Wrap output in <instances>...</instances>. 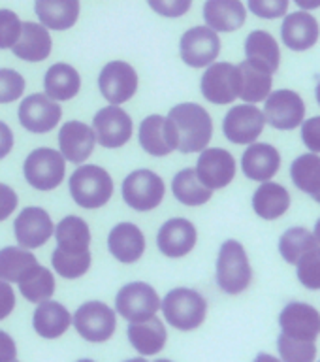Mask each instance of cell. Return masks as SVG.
I'll list each match as a JSON object with an SVG mask.
<instances>
[{
    "instance_id": "obj_1",
    "label": "cell",
    "mask_w": 320,
    "mask_h": 362,
    "mask_svg": "<svg viewBox=\"0 0 320 362\" xmlns=\"http://www.w3.org/2000/svg\"><path fill=\"white\" fill-rule=\"evenodd\" d=\"M168 119L177 130V149L181 153L203 151L213 136V121L206 107L194 102H183L170 110Z\"/></svg>"
},
{
    "instance_id": "obj_2",
    "label": "cell",
    "mask_w": 320,
    "mask_h": 362,
    "mask_svg": "<svg viewBox=\"0 0 320 362\" xmlns=\"http://www.w3.org/2000/svg\"><path fill=\"white\" fill-rule=\"evenodd\" d=\"M215 279L223 293L236 296L245 293L253 283V266L249 262L247 251L242 242H223L215 264Z\"/></svg>"
},
{
    "instance_id": "obj_3",
    "label": "cell",
    "mask_w": 320,
    "mask_h": 362,
    "mask_svg": "<svg viewBox=\"0 0 320 362\" xmlns=\"http://www.w3.org/2000/svg\"><path fill=\"white\" fill-rule=\"evenodd\" d=\"M160 310L170 327L181 332H191L202 327L206 321L208 300L194 288L177 287L168 291V294L160 300Z\"/></svg>"
},
{
    "instance_id": "obj_4",
    "label": "cell",
    "mask_w": 320,
    "mask_h": 362,
    "mask_svg": "<svg viewBox=\"0 0 320 362\" xmlns=\"http://www.w3.org/2000/svg\"><path fill=\"white\" fill-rule=\"evenodd\" d=\"M70 194L79 208L98 209L109 202L113 194V180L107 170L95 164H81L70 175Z\"/></svg>"
},
{
    "instance_id": "obj_5",
    "label": "cell",
    "mask_w": 320,
    "mask_h": 362,
    "mask_svg": "<svg viewBox=\"0 0 320 362\" xmlns=\"http://www.w3.org/2000/svg\"><path fill=\"white\" fill-rule=\"evenodd\" d=\"M23 174L28 185L38 191H53L61 185L66 174V160L61 151L51 147L34 149L23 164Z\"/></svg>"
},
{
    "instance_id": "obj_6",
    "label": "cell",
    "mask_w": 320,
    "mask_h": 362,
    "mask_svg": "<svg viewBox=\"0 0 320 362\" xmlns=\"http://www.w3.org/2000/svg\"><path fill=\"white\" fill-rule=\"evenodd\" d=\"M166 185L162 177L153 170L140 168L130 172L123 181L121 194L126 206L136 211H151L162 202Z\"/></svg>"
},
{
    "instance_id": "obj_7",
    "label": "cell",
    "mask_w": 320,
    "mask_h": 362,
    "mask_svg": "<svg viewBox=\"0 0 320 362\" xmlns=\"http://www.w3.org/2000/svg\"><path fill=\"white\" fill-rule=\"evenodd\" d=\"M72 322L78 334L90 344H104L112 338L117 328V315L115 311L104 302L90 300L76 310Z\"/></svg>"
},
{
    "instance_id": "obj_8",
    "label": "cell",
    "mask_w": 320,
    "mask_h": 362,
    "mask_svg": "<svg viewBox=\"0 0 320 362\" xmlns=\"http://www.w3.org/2000/svg\"><path fill=\"white\" fill-rule=\"evenodd\" d=\"M305 100L300 93L292 89L271 90L270 96L264 100V119L271 129L288 130L298 129L305 121Z\"/></svg>"
},
{
    "instance_id": "obj_9",
    "label": "cell",
    "mask_w": 320,
    "mask_h": 362,
    "mask_svg": "<svg viewBox=\"0 0 320 362\" xmlns=\"http://www.w3.org/2000/svg\"><path fill=\"white\" fill-rule=\"evenodd\" d=\"M115 310L126 321H147L160 310V296L146 281L126 283L115 296Z\"/></svg>"
},
{
    "instance_id": "obj_10",
    "label": "cell",
    "mask_w": 320,
    "mask_h": 362,
    "mask_svg": "<svg viewBox=\"0 0 320 362\" xmlns=\"http://www.w3.org/2000/svg\"><path fill=\"white\" fill-rule=\"evenodd\" d=\"M203 98L215 106H228L239 98V70L230 62H213L200 81Z\"/></svg>"
},
{
    "instance_id": "obj_11",
    "label": "cell",
    "mask_w": 320,
    "mask_h": 362,
    "mask_svg": "<svg viewBox=\"0 0 320 362\" xmlns=\"http://www.w3.org/2000/svg\"><path fill=\"white\" fill-rule=\"evenodd\" d=\"M266 119L264 113L254 104H239L232 106L223 121V132L226 140L236 146H249L259 140V136L264 132Z\"/></svg>"
},
{
    "instance_id": "obj_12",
    "label": "cell",
    "mask_w": 320,
    "mask_h": 362,
    "mask_svg": "<svg viewBox=\"0 0 320 362\" xmlns=\"http://www.w3.org/2000/svg\"><path fill=\"white\" fill-rule=\"evenodd\" d=\"M194 172L203 185L211 191H217V189H225L234 181L237 164L234 155L223 147H206L203 151H200Z\"/></svg>"
},
{
    "instance_id": "obj_13",
    "label": "cell",
    "mask_w": 320,
    "mask_h": 362,
    "mask_svg": "<svg viewBox=\"0 0 320 362\" xmlns=\"http://www.w3.org/2000/svg\"><path fill=\"white\" fill-rule=\"evenodd\" d=\"M138 83V74L124 61L107 62L98 76V89L112 106L129 102L136 95Z\"/></svg>"
},
{
    "instance_id": "obj_14",
    "label": "cell",
    "mask_w": 320,
    "mask_h": 362,
    "mask_svg": "<svg viewBox=\"0 0 320 362\" xmlns=\"http://www.w3.org/2000/svg\"><path fill=\"white\" fill-rule=\"evenodd\" d=\"M220 53L219 34L209 27L189 28L179 42V55L192 68H206L217 61Z\"/></svg>"
},
{
    "instance_id": "obj_15",
    "label": "cell",
    "mask_w": 320,
    "mask_h": 362,
    "mask_svg": "<svg viewBox=\"0 0 320 362\" xmlns=\"http://www.w3.org/2000/svg\"><path fill=\"white\" fill-rule=\"evenodd\" d=\"M93 130H95L96 141L102 147L117 149L130 140L134 124L123 107L106 106L96 112L95 119H93Z\"/></svg>"
},
{
    "instance_id": "obj_16",
    "label": "cell",
    "mask_w": 320,
    "mask_h": 362,
    "mask_svg": "<svg viewBox=\"0 0 320 362\" xmlns=\"http://www.w3.org/2000/svg\"><path fill=\"white\" fill-rule=\"evenodd\" d=\"M19 123L32 134H45L59 124L62 117V107L57 100L49 98L44 93L27 96L19 106Z\"/></svg>"
},
{
    "instance_id": "obj_17",
    "label": "cell",
    "mask_w": 320,
    "mask_h": 362,
    "mask_svg": "<svg viewBox=\"0 0 320 362\" xmlns=\"http://www.w3.org/2000/svg\"><path fill=\"white\" fill-rule=\"evenodd\" d=\"M281 334L305 341H316L320 336V311L307 302H288L279 313Z\"/></svg>"
},
{
    "instance_id": "obj_18",
    "label": "cell",
    "mask_w": 320,
    "mask_h": 362,
    "mask_svg": "<svg viewBox=\"0 0 320 362\" xmlns=\"http://www.w3.org/2000/svg\"><path fill=\"white\" fill-rule=\"evenodd\" d=\"M55 232V225L51 221L49 214L38 206H28L19 211L16 223H13V234L17 243L25 249L42 247Z\"/></svg>"
},
{
    "instance_id": "obj_19",
    "label": "cell",
    "mask_w": 320,
    "mask_h": 362,
    "mask_svg": "<svg viewBox=\"0 0 320 362\" xmlns=\"http://www.w3.org/2000/svg\"><path fill=\"white\" fill-rule=\"evenodd\" d=\"M320 38V25L311 11L298 10L287 13L281 23V40L290 51L304 53L313 49Z\"/></svg>"
},
{
    "instance_id": "obj_20",
    "label": "cell",
    "mask_w": 320,
    "mask_h": 362,
    "mask_svg": "<svg viewBox=\"0 0 320 362\" xmlns=\"http://www.w3.org/2000/svg\"><path fill=\"white\" fill-rule=\"evenodd\" d=\"M138 140L143 151L153 157H166L177 149V130L168 117L162 115H149L141 121L138 130Z\"/></svg>"
},
{
    "instance_id": "obj_21",
    "label": "cell",
    "mask_w": 320,
    "mask_h": 362,
    "mask_svg": "<svg viewBox=\"0 0 320 362\" xmlns=\"http://www.w3.org/2000/svg\"><path fill=\"white\" fill-rule=\"evenodd\" d=\"M196 242V226L185 217H174V219L166 221L157 234L158 249L168 259L186 257L194 249Z\"/></svg>"
},
{
    "instance_id": "obj_22",
    "label": "cell",
    "mask_w": 320,
    "mask_h": 362,
    "mask_svg": "<svg viewBox=\"0 0 320 362\" xmlns=\"http://www.w3.org/2000/svg\"><path fill=\"white\" fill-rule=\"evenodd\" d=\"M281 151L266 141L249 144L242 155L243 175L251 181H271L281 168Z\"/></svg>"
},
{
    "instance_id": "obj_23",
    "label": "cell",
    "mask_w": 320,
    "mask_h": 362,
    "mask_svg": "<svg viewBox=\"0 0 320 362\" xmlns=\"http://www.w3.org/2000/svg\"><path fill=\"white\" fill-rule=\"evenodd\" d=\"M96 136L93 127L81 121H66L59 132V147L64 160L72 164H83L93 155Z\"/></svg>"
},
{
    "instance_id": "obj_24",
    "label": "cell",
    "mask_w": 320,
    "mask_h": 362,
    "mask_svg": "<svg viewBox=\"0 0 320 362\" xmlns=\"http://www.w3.org/2000/svg\"><path fill=\"white\" fill-rule=\"evenodd\" d=\"M107 249L119 262L132 264L146 251V236L134 223H119L107 234Z\"/></svg>"
},
{
    "instance_id": "obj_25",
    "label": "cell",
    "mask_w": 320,
    "mask_h": 362,
    "mask_svg": "<svg viewBox=\"0 0 320 362\" xmlns=\"http://www.w3.org/2000/svg\"><path fill=\"white\" fill-rule=\"evenodd\" d=\"M203 19L215 33H234L247 21V8L242 0H206Z\"/></svg>"
},
{
    "instance_id": "obj_26",
    "label": "cell",
    "mask_w": 320,
    "mask_h": 362,
    "mask_svg": "<svg viewBox=\"0 0 320 362\" xmlns=\"http://www.w3.org/2000/svg\"><path fill=\"white\" fill-rule=\"evenodd\" d=\"M53 40L42 23L27 21L21 25V36L11 47L17 59L27 62H42L51 55Z\"/></svg>"
},
{
    "instance_id": "obj_27",
    "label": "cell",
    "mask_w": 320,
    "mask_h": 362,
    "mask_svg": "<svg viewBox=\"0 0 320 362\" xmlns=\"http://www.w3.org/2000/svg\"><path fill=\"white\" fill-rule=\"evenodd\" d=\"M253 211L264 221H277L287 214L292 204V197L285 185L277 181H264L253 192Z\"/></svg>"
},
{
    "instance_id": "obj_28",
    "label": "cell",
    "mask_w": 320,
    "mask_h": 362,
    "mask_svg": "<svg viewBox=\"0 0 320 362\" xmlns=\"http://www.w3.org/2000/svg\"><path fill=\"white\" fill-rule=\"evenodd\" d=\"M70 325H72V315L61 302H53V300L40 302L32 313L34 332L38 334L40 338H61L70 328Z\"/></svg>"
},
{
    "instance_id": "obj_29",
    "label": "cell",
    "mask_w": 320,
    "mask_h": 362,
    "mask_svg": "<svg viewBox=\"0 0 320 362\" xmlns=\"http://www.w3.org/2000/svg\"><path fill=\"white\" fill-rule=\"evenodd\" d=\"M126 334H129L130 345L143 356L160 353L166 345V339H168L166 327L157 315H153L147 321L130 322Z\"/></svg>"
},
{
    "instance_id": "obj_30",
    "label": "cell",
    "mask_w": 320,
    "mask_h": 362,
    "mask_svg": "<svg viewBox=\"0 0 320 362\" xmlns=\"http://www.w3.org/2000/svg\"><path fill=\"white\" fill-rule=\"evenodd\" d=\"M245 61L275 74L281 66V47L275 36L266 30H253L245 38Z\"/></svg>"
},
{
    "instance_id": "obj_31",
    "label": "cell",
    "mask_w": 320,
    "mask_h": 362,
    "mask_svg": "<svg viewBox=\"0 0 320 362\" xmlns=\"http://www.w3.org/2000/svg\"><path fill=\"white\" fill-rule=\"evenodd\" d=\"M237 70H239V98L245 104H259L270 96L273 90V74L249 61L239 62Z\"/></svg>"
},
{
    "instance_id": "obj_32",
    "label": "cell",
    "mask_w": 320,
    "mask_h": 362,
    "mask_svg": "<svg viewBox=\"0 0 320 362\" xmlns=\"http://www.w3.org/2000/svg\"><path fill=\"white\" fill-rule=\"evenodd\" d=\"M34 11L47 30H68L78 23L79 0H34Z\"/></svg>"
},
{
    "instance_id": "obj_33",
    "label": "cell",
    "mask_w": 320,
    "mask_h": 362,
    "mask_svg": "<svg viewBox=\"0 0 320 362\" xmlns=\"http://www.w3.org/2000/svg\"><path fill=\"white\" fill-rule=\"evenodd\" d=\"M45 95L53 100H72L81 89V76L73 66L57 62L44 76Z\"/></svg>"
},
{
    "instance_id": "obj_34",
    "label": "cell",
    "mask_w": 320,
    "mask_h": 362,
    "mask_svg": "<svg viewBox=\"0 0 320 362\" xmlns=\"http://www.w3.org/2000/svg\"><path fill=\"white\" fill-rule=\"evenodd\" d=\"M57 247L64 253H87L90 245V228L78 215H66L55 226Z\"/></svg>"
},
{
    "instance_id": "obj_35",
    "label": "cell",
    "mask_w": 320,
    "mask_h": 362,
    "mask_svg": "<svg viewBox=\"0 0 320 362\" xmlns=\"http://www.w3.org/2000/svg\"><path fill=\"white\" fill-rule=\"evenodd\" d=\"M290 180L298 191L305 192L313 200L320 198V155L304 153L290 164Z\"/></svg>"
},
{
    "instance_id": "obj_36",
    "label": "cell",
    "mask_w": 320,
    "mask_h": 362,
    "mask_svg": "<svg viewBox=\"0 0 320 362\" xmlns=\"http://www.w3.org/2000/svg\"><path fill=\"white\" fill-rule=\"evenodd\" d=\"M172 192L177 198V202H181L183 206H191V208L203 206L213 197V191L198 180L194 168H185L175 174L174 181H172Z\"/></svg>"
},
{
    "instance_id": "obj_37",
    "label": "cell",
    "mask_w": 320,
    "mask_h": 362,
    "mask_svg": "<svg viewBox=\"0 0 320 362\" xmlns=\"http://www.w3.org/2000/svg\"><path fill=\"white\" fill-rule=\"evenodd\" d=\"M17 285H19V293L23 294V298L32 302V304H40V302L51 300L57 287L53 274L42 264H34L17 281Z\"/></svg>"
},
{
    "instance_id": "obj_38",
    "label": "cell",
    "mask_w": 320,
    "mask_h": 362,
    "mask_svg": "<svg viewBox=\"0 0 320 362\" xmlns=\"http://www.w3.org/2000/svg\"><path fill=\"white\" fill-rule=\"evenodd\" d=\"M38 260L28 249L8 245L0 249V279L8 283H17Z\"/></svg>"
},
{
    "instance_id": "obj_39",
    "label": "cell",
    "mask_w": 320,
    "mask_h": 362,
    "mask_svg": "<svg viewBox=\"0 0 320 362\" xmlns=\"http://www.w3.org/2000/svg\"><path fill=\"white\" fill-rule=\"evenodd\" d=\"M316 245L315 236L309 228L305 226H290L287 230L283 232L281 238H279V253H281L283 260L287 264H296L298 259L304 253H307L309 249H313Z\"/></svg>"
},
{
    "instance_id": "obj_40",
    "label": "cell",
    "mask_w": 320,
    "mask_h": 362,
    "mask_svg": "<svg viewBox=\"0 0 320 362\" xmlns=\"http://www.w3.org/2000/svg\"><path fill=\"white\" fill-rule=\"evenodd\" d=\"M90 262H93L90 251H87V253H64L57 247L51 255L53 270L64 279H78V277L85 276L89 272Z\"/></svg>"
},
{
    "instance_id": "obj_41",
    "label": "cell",
    "mask_w": 320,
    "mask_h": 362,
    "mask_svg": "<svg viewBox=\"0 0 320 362\" xmlns=\"http://www.w3.org/2000/svg\"><path fill=\"white\" fill-rule=\"evenodd\" d=\"M277 351H279L281 362H315L319 347H316V341H305V339L279 334Z\"/></svg>"
},
{
    "instance_id": "obj_42",
    "label": "cell",
    "mask_w": 320,
    "mask_h": 362,
    "mask_svg": "<svg viewBox=\"0 0 320 362\" xmlns=\"http://www.w3.org/2000/svg\"><path fill=\"white\" fill-rule=\"evenodd\" d=\"M296 277L309 291H320V245L304 253L296 262Z\"/></svg>"
},
{
    "instance_id": "obj_43",
    "label": "cell",
    "mask_w": 320,
    "mask_h": 362,
    "mask_svg": "<svg viewBox=\"0 0 320 362\" xmlns=\"http://www.w3.org/2000/svg\"><path fill=\"white\" fill-rule=\"evenodd\" d=\"M25 93V78L17 70L0 68V104L16 102Z\"/></svg>"
},
{
    "instance_id": "obj_44",
    "label": "cell",
    "mask_w": 320,
    "mask_h": 362,
    "mask_svg": "<svg viewBox=\"0 0 320 362\" xmlns=\"http://www.w3.org/2000/svg\"><path fill=\"white\" fill-rule=\"evenodd\" d=\"M21 25L16 11L0 10V49H11L21 36Z\"/></svg>"
},
{
    "instance_id": "obj_45",
    "label": "cell",
    "mask_w": 320,
    "mask_h": 362,
    "mask_svg": "<svg viewBox=\"0 0 320 362\" xmlns=\"http://www.w3.org/2000/svg\"><path fill=\"white\" fill-rule=\"evenodd\" d=\"M290 0H247L251 13L260 19H279L288 13Z\"/></svg>"
},
{
    "instance_id": "obj_46",
    "label": "cell",
    "mask_w": 320,
    "mask_h": 362,
    "mask_svg": "<svg viewBox=\"0 0 320 362\" xmlns=\"http://www.w3.org/2000/svg\"><path fill=\"white\" fill-rule=\"evenodd\" d=\"M147 4L153 11H157L162 17H181L191 10L192 0H147Z\"/></svg>"
},
{
    "instance_id": "obj_47",
    "label": "cell",
    "mask_w": 320,
    "mask_h": 362,
    "mask_svg": "<svg viewBox=\"0 0 320 362\" xmlns=\"http://www.w3.org/2000/svg\"><path fill=\"white\" fill-rule=\"evenodd\" d=\"M300 127H302V141H304V146L311 153L320 155V115L305 119Z\"/></svg>"
},
{
    "instance_id": "obj_48",
    "label": "cell",
    "mask_w": 320,
    "mask_h": 362,
    "mask_svg": "<svg viewBox=\"0 0 320 362\" xmlns=\"http://www.w3.org/2000/svg\"><path fill=\"white\" fill-rule=\"evenodd\" d=\"M17 202H19V198H17L16 191L10 185L0 183V221L8 219L16 211Z\"/></svg>"
},
{
    "instance_id": "obj_49",
    "label": "cell",
    "mask_w": 320,
    "mask_h": 362,
    "mask_svg": "<svg viewBox=\"0 0 320 362\" xmlns=\"http://www.w3.org/2000/svg\"><path fill=\"white\" fill-rule=\"evenodd\" d=\"M13 308H16V293L10 287V283L0 279V321L10 317Z\"/></svg>"
},
{
    "instance_id": "obj_50",
    "label": "cell",
    "mask_w": 320,
    "mask_h": 362,
    "mask_svg": "<svg viewBox=\"0 0 320 362\" xmlns=\"http://www.w3.org/2000/svg\"><path fill=\"white\" fill-rule=\"evenodd\" d=\"M17 356V345L10 334L0 330V362H11L16 361Z\"/></svg>"
},
{
    "instance_id": "obj_51",
    "label": "cell",
    "mask_w": 320,
    "mask_h": 362,
    "mask_svg": "<svg viewBox=\"0 0 320 362\" xmlns=\"http://www.w3.org/2000/svg\"><path fill=\"white\" fill-rule=\"evenodd\" d=\"M13 147V132L4 121H0V160L8 157V153Z\"/></svg>"
},
{
    "instance_id": "obj_52",
    "label": "cell",
    "mask_w": 320,
    "mask_h": 362,
    "mask_svg": "<svg viewBox=\"0 0 320 362\" xmlns=\"http://www.w3.org/2000/svg\"><path fill=\"white\" fill-rule=\"evenodd\" d=\"M296 2V6H300V10L304 11H313L320 8V0H292Z\"/></svg>"
},
{
    "instance_id": "obj_53",
    "label": "cell",
    "mask_w": 320,
    "mask_h": 362,
    "mask_svg": "<svg viewBox=\"0 0 320 362\" xmlns=\"http://www.w3.org/2000/svg\"><path fill=\"white\" fill-rule=\"evenodd\" d=\"M253 362H281V358L275 355H270V353H259L254 356Z\"/></svg>"
},
{
    "instance_id": "obj_54",
    "label": "cell",
    "mask_w": 320,
    "mask_h": 362,
    "mask_svg": "<svg viewBox=\"0 0 320 362\" xmlns=\"http://www.w3.org/2000/svg\"><path fill=\"white\" fill-rule=\"evenodd\" d=\"M313 236H315L316 245H320V217H319V219H316L315 228H313Z\"/></svg>"
},
{
    "instance_id": "obj_55",
    "label": "cell",
    "mask_w": 320,
    "mask_h": 362,
    "mask_svg": "<svg viewBox=\"0 0 320 362\" xmlns=\"http://www.w3.org/2000/svg\"><path fill=\"white\" fill-rule=\"evenodd\" d=\"M315 98H316V104L320 106V79L316 81V87H315Z\"/></svg>"
},
{
    "instance_id": "obj_56",
    "label": "cell",
    "mask_w": 320,
    "mask_h": 362,
    "mask_svg": "<svg viewBox=\"0 0 320 362\" xmlns=\"http://www.w3.org/2000/svg\"><path fill=\"white\" fill-rule=\"evenodd\" d=\"M124 362H149L147 358H143V356H138V358H129V361Z\"/></svg>"
},
{
    "instance_id": "obj_57",
    "label": "cell",
    "mask_w": 320,
    "mask_h": 362,
    "mask_svg": "<svg viewBox=\"0 0 320 362\" xmlns=\"http://www.w3.org/2000/svg\"><path fill=\"white\" fill-rule=\"evenodd\" d=\"M155 362H172V361H168V358H158V361H155Z\"/></svg>"
},
{
    "instance_id": "obj_58",
    "label": "cell",
    "mask_w": 320,
    "mask_h": 362,
    "mask_svg": "<svg viewBox=\"0 0 320 362\" xmlns=\"http://www.w3.org/2000/svg\"><path fill=\"white\" fill-rule=\"evenodd\" d=\"M78 362H95V361H90V358H81V361H78Z\"/></svg>"
},
{
    "instance_id": "obj_59",
    "label": "cell",
    "mask_w": 320,
    "mask_h": 362,
    "mask_svg": "<svg viewBox=\"0 0 320 362\" xmlns=\"http://www.w3.org/2000/svg\"><path fill=\"white\" fill-rule=\"evenodd\" d=\"M316 204H320V198H319V200H316Z\"/></svg>"
},
{
    "instance_id": "obj_60",
    "label": "cell",
    "mask_w": 320,
    "mask_h": 362,
    "mask_svg": "<svg viewBox=\"0 0 320 362\" xmlns=\"http://www.w3.org/2000/svg\"><path fill=\"white\" fill-rule=\"evenodd\" d=\"M11 362H17V361H11Z\"/></svg>"
},
{
    "instance_id": "obj_61",
    "label": "cell",
    "mask_w": 320,
    "mask_h": 362,
    "mask_svg": "<svg viewBox=\"0 0 320 362\" xmlns=\"http://www.w3.org/2000/svg\"><path fill=\"white\" fill-rule=\"evenodd\" d=\"M319 362H320V361H319Z\"/></svg>"
}]
</instances>
